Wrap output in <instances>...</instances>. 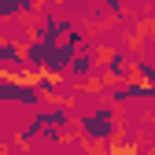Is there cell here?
<instances>
[{
  "label": "cell",
  "instance_id": "obj_1",
  "mask_svg": "<svg viewBox=\"0 0 155 155\" xmlns=\"http://www.w3.org/2000/svg\"><path fill=\"white\" fill-rule=\"evenodd\" d=\"M0 100H26V104H33L37 92L26 89V85H4V89H0Z\"/></svg>",
  "mask_w": 155,
  "mask_h": 155
},
{
  "label": "cell",
  "instance_id": "obj_2",
  "mask_svg": "<svg viewBox=\"0 0 155 155\" xmlns=\"http://www.w3.org/2000/svg\"><path fill=\"white\" fill-rule=\"evenodd\" d=\"M22 0H0V15H8V11H15Z\"/></svg>",
  "mask_w": 155,
  "mask_h": 155
}]
</instances>
